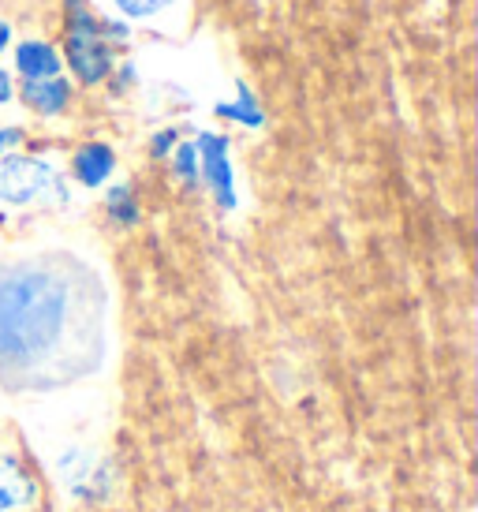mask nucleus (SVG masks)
I'll use <instances>...</instances> for the list:
<instances>
[{
  "label": "nucleus",
  "mask_w": 478,
  "mask_h": 512,
  "mask_svg": "<svg viewBox=\"0 0 478 512\" xmlns=\"http://www.w3.org/2000/svg\"><path fill=\"white\" fill-rule=\"evenodd\" d=\"M68 322V288L57 273L15 266L0 273V359L30 367L60 344Z\"/></svg>",
  "instance_id": "1"
},
{
  "label": "nucleus",
  "mask_w": 478,
  "mask_h": 512,
  "mask_svg": "<svg viewBox=\"0 0 478 512\" xmlns=\"http://www.w3.org/2000/svg\"><path fill=\"white\" fill-rule=\"evenodd\" d=\"M45 187H53V169L45 161H30V157L0 161V199L4 202H30Z\"/></svg>",
  "instance_id": "2"
},
{
  "label": "nucleus",
  "mask_w": 478,
  "mask_h": 512,
  "mask_svg": "<svg viewBox=\"0 0 478 512\" xmlns=\"http://www.w3.org/2000/svg\"><path fill=\"white\" fill-rule=\"evenodd\" d=\"M68 57H71V68H75V75H79V79H86V83H98V79H105V72H109V53H105V45L94 38L90 19H83L79 27L71 30Z\"/></svg>",
  "instance_id": "3"
},
{
  "label": "nucleus",
  "mask_w": 478,
  "mask_h": 512,
  "mask_svg": "<svg viewBox=\"0 0 478 512\" xmlns=\"http://www.w3.org/2000/svg\"><path fill=\"white\" fill-rule=\"evenodd\" d=\"M202 169H206V180L217 191V199L232 206L236 195H232V169H228V146L221 135H202Z\"/></svg>",
  "instance_id": "4"
},
{
  "label": "nucleus",
  "mask_w": 478,
  "mask_h": 512,
  "mask_svg": "<svg viewBox=\"0 0 478 512\" xmlns=\"http://www.w3.org/2000/svg\"><path fill=\"white\" fill-rule=\"evenodd\" d=\"M34 501V483L12 456H0V512H19Z\"/></svg>",
  "instance_id": "5"
},
{
  "label": "nucleus",
  "mask_w": 478,
  "mask_h": 512,
  "mask_svg": "<svg viewBox=\"0 0 478 512\" xmlns=\"http://www.w3.org/2000/svg\"><path fill=\"white\" fill-rule=\"evenodd\" d=\"M15 60H19V72L27 75V79H53V75L60 72L57 53H53L49 45H42V42L19 45V53H15Z\"/></svg>",
  "instance_id": "6"
},
{
  "label": "nucleus",
  "mask_w": 478,
  "mask_h": 512,
  "mask_svg": "<svg viewBox=\"0 0 478 512\" xmlns=\"http://www.w3.org/2000/svg\"><path fill=\"white\" fill-rule=\"evenodd\" d=\"M75 172H79V180L83 184H101L109 172H113V150L109 146H83L79 150V157H75Z\"/></svg>",
  "instance_id": "7"
},
{
  "label": "nucleus",
  "mask_w": 478,
  "mask_h": 512,
  "mask_svg": "<svg viewBox=\"0 0 478 512\" xmlns=\"http://www.w3.org/2000/svg\"><path fill=\"white\" fill-rule=\"evenodd\" d=\"M27 101L42 113H60L68 101V83L64 79H27Z\"/></svg>",
  "instance_id": "8"
},
{
  "label": "nucleus",
  "mask_w": 478,
  "mask_h": 512,
  "mask_svg": "<svg viewBox=\"0 0 478 512\" xmlns=\"http://www.w3.org/2000/svg\"><path fill=\"white\" fill-rule=\"evenodd\" d=\"M116 4H120L127 15L142 19V15H154V12H161V8H169L172 0H116Z\"/></svg>",
  "instance_id": "9"
},
{
  "label": "nucleus",
  "mask_w": 478,
  "mask_h": 512,
  "mask_svg": "<svg viewBox=\"0 0 478 512\" xmlns=\"http://www.w3.org/2000/svg\"><path fill=\"white\" fill-rule=\"evenodd\" d=\"M90 468V456L86 453H68L64 460H60V475L64 479H71V483H79V475Z\"/></svg>",
  "instance_id": "10"
},
{
  "label": "nucleus",
  "mask_w": 478,
  "mask_h": 512,
  "mask_svg": "<svg viewBox=\"0 0 478 512\" xmlns=\"http://www.w3.org/2000/svg\"><path fill=\"white\" fill-rule=\"evenodd\" d=\"M176 165H180V172L187 180H195V150L191 146H183L180 154H176Z\"/></svg>",
  "instance_id": "11"
},
{
  "label": "nucleus",
  "mask_w": 478,
  "mask_h": 512,
  "mask_svg": "<svg viewBox=\"0 0 478 512\" xmlns=\"http://www.w3.org/2000/svg\"><path fill=\"white\" fill-rule=\"evenodd\" d=\"M15 143H19V131H0V150H8Z\"/></svg>",
  "instance_id": "12"
},
{
  "label": "nucleus",
  "mask_w": 478,
  "mask_h": 512,
  "mask_svg": "<svg viewBox=\"0 0 478 512\" xmlns=\"http://www.w3.org/2000/svg\"><path fill=\"white\" fill-rule=\"evenodd\" d=\"M12 98V83H8V75L0 72V101H8Z\"/></svg>",
  "instance_id": "13"
},
{
  "label": "nucleus",
  "mask_w": 478,
  "mask_h": 512,
  "mask_svg": "<svg viewBox=\"0 0 478 512\" xmlns=\"http://www.w3.org/2000/svg\"><path fill=\"white\" fill-rule=\"evenodd\" d=\"M8 45V23H0V49Z\"/></svg>",
  "instance_id": "14"
}]
</instances>
